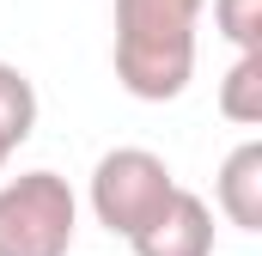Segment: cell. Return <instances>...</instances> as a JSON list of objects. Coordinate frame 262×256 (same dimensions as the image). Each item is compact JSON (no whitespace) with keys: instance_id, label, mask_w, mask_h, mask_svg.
Here are the masks:
<instances>
[{"instance_id":"1","label":"cell","mask_w":262,"mask_h":256,"mask_svg":"<svg viewBox=\"0 0 262 256\" xmlns=\"http://www.w3.org/2000/svg\"><path fill=\"white\" fill-rule=\"evenodd\" d=\"M207 0H116V79L140 104H171L195 79V18Z\"/></svg>"},{"instance_id":"2","label":"cell","mask_w":262,"mask_h":256,"mask_svg":"<svg viewBox=\"0 0 262 256\" xmlns=\"http://www.w3.org/2000/svg\"><path fill=\"white\" fill-rule=\"evenodd\" d=\"M171 195H177L171 165L159 153H146V146H110L92 165V214L116 238H140Z\"/></svg>"},{"instance_id":"3","label":"cell","mask_w":262,"mask_h":256,"mask_svg":"<svg viewBox=\"0 0 262 256\" xmlns=\"http://www.w3.org/2000/svg\"><path fill=\"white\" fill-rule=\"evenodd\" d=\"M79 201L55 171H25L0 183V256H67Z\"/></svg>"},{"instance_id":"4","label":"cell","mask_w":262,"mask_h":256,"mask_svg":"<svg viewBox=\"0 0 262 256\" xmlns=\"http://www.w3.org/2000/svg\"><path fill=\"white\" fill-rule=\"evenodd\" d=\"M128 250L134 256H213V207L177 183V195L159 207V220L140 238H128Z\"/></svg>"},{"instance_id":"5","label":"cell","mask_w":262,"mask_h":256,"mask_svg":"<svg viewBox=\"0 0 262 256\" xmlns=\"http://www.w3.org/2000/svg\"><path fill=\"white\" fill-rule=\"evenodd\" d=\"M213 201L238 232H262V140H244L226 153L213 177Z\"/></svg>"},{"instance_id":"6","label":"cell","mask_w":262,"mask_h":256,"mask_svg":"<svg viewBox=\"0 0 262 256\" xmlns=\"http://www.w3.org/2000/svg\"><path fill=\"white\" fill-rule=\"evenodd\" d=\"M220 116L238 122V128L262 122V49H250V55H238L226 67V79H220Z\"/></svg>"},{"instance_id":"7","label":"cell","mask_w":262,"mask_h":256,"mask_svg":"<svg viewBox=\"0 0 262 256\" xmlns=\"http://www.w3.org/2000/svg\"><path fill=\"white\" fill-rule=\"evenodd\" d=\"M31 128H37V86H31V73L0 61V140L6 146H25Z\"/></svg>"},{"instance_id":"8","label":"cell","mask_w":262,"mask_h":256,"mask_svg":"<svg viewBox=\"0 0 262 256\" xmlns=\"http://www.w3.org/2000/svg\"><path fill=\"white\" fill-rule=\"evenodd\" d=\"M213 25L238 55L262 49V0H213Z\"/></svg>"},{"instance_id":"9","label":"cell","mask_w":262,"mask_h":256,"mask_svg":"<svg viewBox=\"0 0 262 256\" xmlns=\"http://www.w3.org/2000/svg\"><path fill=\"white\" fill-rule=\"evenodd\" d=\"M6 159H12V146H6V140H0V171H6Z\"/></svg>"}]
</instances>
